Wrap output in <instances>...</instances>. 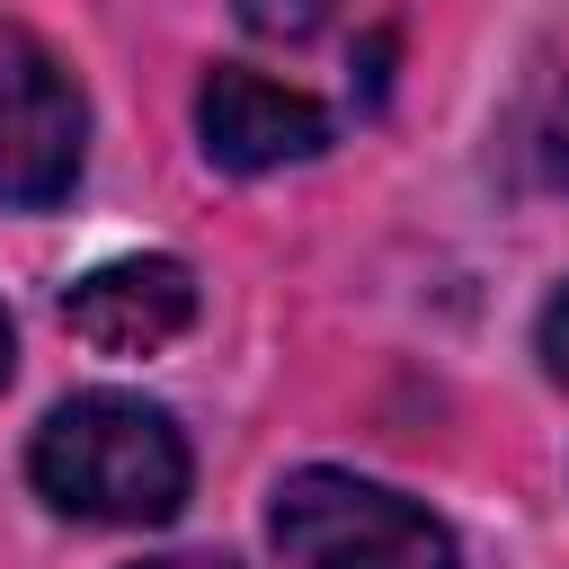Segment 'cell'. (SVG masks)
<instances>
[{"label": "cell", "instance_id": "6da1fadb", "mask_svg": "<svg viewBox=\"0 0 569 569\" xmlns=\"http://www.w3.org/2000/svg\"><path fill=\"white\" fill-rule=\"evenodd\" d=\"M27 480L80 525H169L187 507V436L133 391H71L36 427Z\"/></svg>", "mask_w": 569, "mask_h": 569}, {"label": "cell", "instance_id": "7a4b0ae2", "mask_svg": "<svg viewBox=\"0 0 569 569\" xmlns=\"http://www.w3.org/2000/svg\"><path fill=\"white\" fill-rule=\"evenodd\" d=\"M267 542L284 569H462L445 516L365 471H284L267 498Z\"/></svg>", "mask_w": 569, "mask_h": 569}, {"label": "cell", "instance_id": "3957f363", "mask_svg": "<svg viewBox=\"0 0 569 569\" xmlns=\"http://www.w3.org/2000/svg\"><path fill=\"white\" fill-rule=\"evenodd\" d=\"M89 151V98L62 53L0 18V204H62Z\"/></svg>", "mask_w": 569, "mask_h": 569}, {"label": "cell", "instance_id": "277c9868", "mask_svg": "<svg viewBox=\"0 0 569 569\" xmlns=\"http://www.w3.org/2000/svg\"><path fill=\"white\" fill-rule=\"evenodd\" d=\"M196 142L213 169L231 178H258V169H284V160H311L329 151V107L267 80V71H240V62H213L204 89H196Z\"/></svg>", "mask_w": 569, "mask_h": 569}, {"label": "cell", "instance_id": "5b68a950", "mask_svg": "<svg viewBox=\"0 0 569 569\" xmlns=\"http://www.w3.org/2000/svg\"><path fill=\"white\" fill-rule=\"evenodd\" d=\"M62 329L98 356H160L196 329V267L187 258H107L62 293Z\"/></svg>", "mask_w": 569, "mask_h": 569}, {"label": "cell", "instance_id": "8992f818", "mask_svg": "<svg viewBox=\"0 0 569 569\" xmlns=\"http://www.w3.org/2000/svg\"><path fill=\"white\" fill-rule=\"evenodd\" d=\"M507 169H516V187L569 196V53L542 62V71L516 89V116H507Z\"/></svg>", "mask_w": 569, "mask_h": 569}, {"label": "cell", "instance_id": "52a82bcc", "mask_svg": "<svg viewBox=\"0 0 569 569\" xmlns=\"http://www.w3.org/2000/svg\"><path fill=\"white\" fill-rule=\"evenodd\" d=\"M240 9V27L249 36H276V44H302V36H320L347 0H231Z\"/></svg>", "mask_w": 569, "mask_h": 569}, {"label": "cell", "instance_id": "ba28073f", "mask_svg": "<svg viewBox=\"0 0 569 569\" xmlns=\"http://www.w3.org/2000/svg\"><path fill=\"white\" fill-rule=\"evenodd\" d=\"M533 356H542L551 382H569V284L542 302V320H533Z\"/></svg>", "mask_w": 569, "mask_h": 569}, {"label": "cell", "instance_id": "9c48e42d", "mask_svg": "<svg viewBox=\"0 0 569 569\" xmlns=\"http://www.w3.org/2000/svg\"><path fill=\"white\" fill-rule=\"evenodd\" d=\"M133 569H231L222 551H160V560H133Z\"/></svg>", "mask_w": 569, "mask_h": 569}, {"label": "cell", "instance_id": "30bf717a", "mask_svg": "<svg viewBox=\"0 0 569 569\" xmlns=\"http://www.w3.org/2000/svg\"><path fill=\"white\" fill-rule=\"evenodd\" d=\"M9 365H18V338H9V311H0V382H9Z\"/></svg>", "mask_w": 569, "mask_h": 569}]
</instances>
